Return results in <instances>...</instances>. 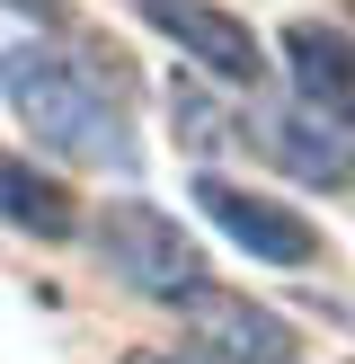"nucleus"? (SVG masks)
Returning <instances> with one entry per match:
<instances>
[{
    "label": "nucleus",
    "instance_id": "f257e3e1",
    "mask_svg": "<svg viewBox=\"0 0 355 364\" xmlns=\"http://www.w3.org/2000/svg\"><path fill=\"white\" fill-rule=\"evenodd\" d=\"M0 89H9L18 124H27L45 151L89 160V169H133V134H124V116L106 107V89L89 80L71 53H53V45H9V53H0Z\"/></svg>",
    "mask_w": 355,
    "mask_h": 364
},
{
    "label": "nucleus",
    "instance_id": "0eeeda50",
    "mask_svg": "<svg viewBox=\"0 0 355 364\" xmlns=\"http://www.w3.org/2000/svg\"><path fill=\"white\" fill-rule=\"evenodd\" d=\"M0 223L36 231V240H62V231H80V205H71L62 178H45V169H27V160L0 151Z\"/></svg>",
    "mask_w": 355,
    "mask_h": 364
},
{
    "label": "nucleus",
    "instance_id": "6e6552de",
    "mask_svg": "<svg viewBox=\"0 0 355 364\" xmlns=\"http://www.w3.org/2000/svg\"><path fill=\"white\" fill-rule=\"evenodd\" d=\"M169 116H178V134H187L195 151H213V142L231 134V124L213 116V98H204V89H187V80H178V98H169Z\"/></svg>",
    "mask_w": 355,
    "mask_h": 364
},
{
    "label": "nucleus",
    "instance_id": "1a4fd4ad",
    "mask_svg": "<svg viewBox=\"0 0 355 364\" xmlns=\"http://www.w3.org/2000/svg\"><path fill=\"white\" fill-rule=\"evenodd\" d=\"M18 9H36V18H53V0H18Z\"/></svg>",
    "mask_w": 355,
    "mask_h": 364
},
{
    "label": "nucleus",
    "instance_id": "7ed1b4c3",
    "mask_svg": "<svg viewBox=\"0 0 355 364\" xmlns=\"http://www.w3.org/2000/svg\"><path fill=\"white\" fill-rule=\"evenodd\" d=\"M195 213H213V223H222L248 258H266V267H311L320 258V231L302 223L293 205H275V196H258V187H231V178H213V169L195 178Z\"/></svg>",
    "mask_w": 355,
    "mask_h": 364
},
{
    "label": "nucleus",
    "instance_id": "39448f33",
    "mask_svg": "<svg viewBox=\"0 0 355 364\" xmlns=\"http://www.w3.org/2000/svg\"><path fill=\"white\" fill-rule=\"evenodd\" d=\"M284 71H293L302 107H320V116L355 124V36H346V27L293 18V27H284Z\"/></svg>",
    "mask_w": 355,
    "mask_h": 364
},
{
    "label": "nucleus",
    "instance_id": "423d86ee",
    "mask_svg": "<svg viewBox=\"0 0 355 364\" xmlns=\"http://www.w3.org/2000/svg\"><path fill=\"white\" fill-rule=\"evenodd\" d=\"M266 142H275V160L293 178H311V187H346L355 178V124L320 116V107H293V116L266 124Z\"/></svg>",
    "mask_w": 355,
    "mask_h": 364
},
{
    "label": "nucleus",
    "instance_id": "20e7f679",
    "mask_svg": "<svg viewBox=\"0 0 355 364\" xmlns=\"http://www.w3.org/2000/svg\"><path fill=\"white\" fill-rule=\"evenodd\" d=\"M142 18H151V27L169 36V45L187 53V63H204V71H222V80L258 89L266 53H258V36H248L231 9H213V0H142Z\"/></svg>",
    "mask_w": 355,
    "mask_h": 364
},
{
    "label": "nucleus",
    "instance_id": "f03ea898",
    "mask_svg": "<svg viewBox=\"0 0 355 364\" xmlns=\"http://www.w3.org/2000/svg\"><path fill=\"white\" fill-rule=\"evenodd\" d=\"M98 258L116 267L124 284H133L142 302H204L213 294V276H204V249L178 231V213H160V205H106L98 213Z\"/></svg>",
    "mask_w": 355,
    "mask_h": 364
}]
</instances>
